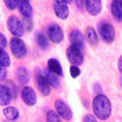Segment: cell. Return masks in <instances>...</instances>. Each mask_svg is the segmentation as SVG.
I'll list each match as a JSON object with an SVG mask.
<instances>
[{"mask_svg": "<svg viewBox=\"0 0 122 122\" xmlns=\"http://www.w3.org/2000/svg\"><path fill=\"white\" fill-rule=\"evenodd\" d=\"M93 111L99 120H107L111 116L110 99L104 94H98L93 99Z\"/></svg>", "mask_w": 122, "mask_h": 122, "instance_id": "cell-1", "label": "cell"}, {"mask_svg": "<svg viewBox=\"0 0 122 122\" xmlns=\"http://www.w3.org/2000/svg\"><path fill=\"white\" fill-rule=\"evenodd\" d=\"M10 49H11V53L16 59H23L27 55V46L23 40L20 38H15V37L11 38V40H10Z\"/></svg>", "mask_w": 122, "mask_h": 122, "instance_id": "cell-2", "label": "cell"}, {"mask_svg": "<svg viewBox=\"0 0 122 122\" xmlns=\"http://www.w3.org/2000/svg\"><path fill=\"white\" fill-rule=\"evenodd\" d=\"M66 56H67V60L70 61V64L72 66H79L83 64V60H84V56H83V50H81L78 48H75V46H68L67 50H66Z\"/></svg>", "mask_w": 122, "mask_h": 122, "instance_id": "cell-3", "label": "cell"}, {"mask_svg": "<svg viewBox=\"0 0 122 122\" xmlns=\"http://www.w3.org/2000/svg\"><path fill=\"white\" fill-rule=\"evenodd\" d=\"M7 28H9V32L11 33L15 38L22 37L23 33H25L23 25L16 16H10L7 18Z\"/></svg>", "mask_w": 122, "mask_h": 122, "instance_id": "cell-4", "label": "cell"}, {"mask_svg": "<svg viewBox=\"0 0 122 122\" xmlns=\"http://www.w3.org/2000/svg\"><path fill=\"white\" fill-rule=\"evenodd\" d=\"M99 33H100L101 39L107 44L112 43L115 40V28L110 23H106V22L100 23L99 25Z\"/></svg>", "mask_w": 122, "mask_h": 122, "instance_id": "cell-5", "label": "cell"}, {"mask_svg": "<svg viewBox=\"0 0 122 122\" xmlns=\"http://www.w3.org/2000/svg\"><path fill=\"white\" fill-rule=\"evenodd\" d=\"M53 7H54V12L55 15L61 18V20H66L70 14V9H68V1L66 0H56L53 3Z\"/></svg>", "mask_w": 122, "mask_h": 122, "instance_id": "cell-6", "label": "cell"}, {"mask_svg": "<svg viewBox=\"0 0 122 122\" xmlns=\"http://www.w3.org/2000/svg\"><path fill=\"white\" fill-rule=\"evenodd\" d=\"M55 111L57 112V115L64 118L65 121H70L71 118H72V110H71V107L65 103V101L57 99L55 101Z\"/></svg>", "mask_w": 122, "mask_h": 122, "instance_id": "cell-7", "label": "cell"}, {"mask_svg": "<svg viewBox=\"0 0 122 122\" xmlns=\"http://www.w3.org/2000/svg\"><path fill=\"white\" fill-rule=\"evenodd\" d=\"M48 37L53 43L57 44L64 39V30L57 23H51L48 27Z\"/></svg>", "mask_w": 122, "mask_h": 122, "instance_id": "cell-8", "label": "cell"}, {"mask_svg": "<svg viewBox=\"0 0 122 122\" xmlns=\"http://www.w3.org/2000/svg\"><path fill=\"white\" fill-rule=\"evenodd\" d=\"M21 97L22 100L25 101V104L28 106H34L37 104V94L33 88L30 87H23L21 90Z\"/></svg>", "mask_w": 122, "mask_h": 122, "instance_id": "cell-9", "label": "cell"}, {"mask_svg": "<svg viewBox=\"0 0 122 122\" xmlns=\"http://www.w3.org/2000/svg\"><path fill=\"white\" fill-rule=\"evenodd\" d=\"M70 42H71V45H72V46L83 50V46H84V38H83L82 33H81L78 29H72V30L70 32Z\"/></svg>", "mask_w": 122, "mask_h": 122, "instance_id": "cell-10", "label": "cell"}, {"mask_svg": "<svg viewBox=\"0 0 122 122\" xmlns=\"http://www.w3.org/2000/svg\"><path fill=\"white\" fill-rule=\"evenodd\" d=\"M37 86H38V89L40 90V93H42L44 97L50 94V89L51 88H50L46 78L44 77V73H42V72L37 73Z\"/></svg>", "mask_w": 122, "mask_h": 122, "instance_id": "cell-11", "label": "cell"}, {"mask_svg": "<svg viewBox=\"0 0 122 122\" xmlns=\"http://www.w3.org/2000/svg\"><path fill=\"white\" fill-rule=\"evenodd\" d=\"M101 6H103V4H101V1H99V0H87L86 4H84L86 10L93 16H97V15L100 14Z\"/></svg>", "mask_w": 122, "mask_h": 122, "instance_id": "cell-12", "label": "cell"}, {"mask_svg": "<svg viewBox=\"0 0 122 122\" xmlns=\"http://www.w3.org/2000/svg\"><path fill=\"white\" fill-rule=\"evenodd\" d=\"M112 17L118 22H122V1L121 0H114L110 5Z\"/></svg>", "mask_w": 122, "mask_h": 122, "instance_id": "cell-13", "label": "cell"}, {"mask_svg": "<svg viewBox=\"0 0 122 122\" xmlns=\"http://www.w3.org/2000/svg\"><path fill=\"white\" fill-rule=\"evenodd\" d=\"M18 9H20L21 15L23 16V18H32L33 9H32V5H30L29 1H27V0H22V1H20Z\"/></svg>", "mask_w": 122, "mask_h": 122, "instance_id": "cell-14", "label": "cell"}, {"mask_svg": "<svg viewBox=\"0 0 122 122\" xmlns=\"http://www.w3.org/2000/svg\"><path fill=\"white\" fill-rule=\"evenodd\" d=\"M16 77H17L18 83L21 84V86H25L26 87V84L28 83V81H29V72L27 71L26 67L20 66L16 70Z\"/></svg>", "mask_w": 122, "mask_h": 122, "instance_id": "cell-15", "label": "cell"}, {"mask_svg": "<svg viewBox=\"0 0 122 122\" xmlns=\"http://www.w3.org/2000/svg\"><path fill=\"white\" fill-rule=\"evenodd\" d=\"M48 71H50L51 73L56 75L57 77L64 75L62 68H61V65H60V62L56 59H49L48 60Z\"/></svg>", "mask_w": 122, "mask_h": 122, "instance_id": "cell-16", "label": "cell"}, {"mask_svg": "<svg viewBox=\"0 0 122 122\" xmlns=\"http://www.w3.org/2000/svg\"><path fill=\"white\" fill-rule=\"evenodd\" d=\"M12 100L11 95H10V92L7 89V87L5 84L0 83V105L6 106L10 104V101Z\"/></svg>", "mask_w": 122, "mask_h": 122, "instance_id": "cell-17", "label": "cell"}, {"mask_svg": "<svg viewBox=\"0 0 122 122\" xmlns=\"http://www.w3.org/2000/svg\"><path fill=\"white\" fill-rule=\"evenodd\" d=\"M3 114H4V116L9 121H15V120H17L20 117V111L16 107H14V106H6V107H4Z\"/></svg>", "mask_w": 122, "mask_h": 122, "instance_id": "cell-18", "label": "cell"}, {"mask_svg": "<svg viewBox=\"0 0 122 122\" xmlns=\"http://www.w3.org/2000/svg\"><path fill=\"white\" fill-rule=\"evenodd\" d=\"M86 38L88 40V43L90 45H97L98 42H99V37H98V33L95 32V29L93 27H88L86 29Z\"/></svg>", "mask_w": 122, "mask_h": 122, "instance_id": "cell-19", "label": "cell"}, {"mask_svg": "<svg viewBox=\"0 0 122 122\" xmlns=\"http://www.w3.org/2000/svg\"><path fill=\"white\" fill-rule=\"evenodd\" d=\"M44 77L46 78V81H48V83H49L50 88H59L60 82H59V78H57V76H56V75L51 73L50 71H48V70H46L45 72H44Z\"/></svg>", "mask_w": 122, "mask_h": 122, "instance_id": "cell-20", "label": "cell"}, {"mask_svg": "<svg viewBox=\"0 0 122 122\" xmlns=\"http://www.w3.org/2000/svg\"><path fill=\"white\" fill-rule=\"evenodd\" d=\"M0 66H3L5 68L10 66V56L5 49H0Z\"/></svg>", "mask_w": 122, "mask_h": 122, "instance_id": "cell-21", "label": "cell"}, {"mask_svg": "<svg viewBox=\"0 0 122 122\" xmlns=\"http://www.w3.org/2000/svg\"><path fill=\"white\" fill-rule=\"evenodd\" d=\"M37 44H38V46L40 48V49H46L48 48V45H49V40H48V38L43 34V33H38L37 34Z\"/></svg>", "mask_w": 122, "mask_h": 122, "instance_id": "cell-22", "label": "cell"}, {"mask_svg": "<svg viewBox=\"0 0 122 122\" xmlns=\"http://www.w3.org/2000/svg\"><path fill=\"white\" fill-rule=\"evenodd\" d=\"M10 92V95H11L12 99H16L17 98V94H18V90H17V86L12 82V81H7L6 84H5Z\"/></svg>", "mask_w": 122, "mask_h": 122, "instance_id": "cell-23", "label": "cell"}, {"mask_svg": "<svg viewBox=\"0 0 122 122\" xmlns=\"http://www.w3.org/2000/svg\"><path fill=\"white\" fill-rule=\"evenodd\" d=\"M46 122H62V121H61V117L57 115L56 111L49 110L46 112Z\"/></svg>", "mask_w": 122, "mask_h": 122, "instance_id": "cell-24", "label": "cell"}, {"mask_svg": "<svg viewBox=\"0 0 122 122\" xmlns=\"http://www.w3.org/2000/svg\"><path fill=\"white\" fill-rule=\"evenodd\" d=\"M20 1L18 0H5V6L9 10H15L16 7H18Z\"/></svg>", "mask_w": 122, "mask_h": 122, "instance_id": "cell-25", "label": "cell"}, {"mask_svg": "<svg viewBox=\"0 0 122 122\" xmlns=\"http://www.w3.org/2000/svg\"><path fill=\"white\" fill-rule=\"evenodd\" d=\"M70 73H71V77L72 78H77L81 75V70H79L78 66H71L70 67Z\"/></svg>", "mask_w": 122, "mask_h": 122, "instance_id": "cell-26", "label": "cell"}, {"mask_svg": "<svg viewBox=\"0 0 122 122\" xmlns=\"http://www.w3.org/2000/svg\"><path fill=\"white\" fill-rule=\"evenodd\" d=\"M22 25H23V28L27 29V30H30L32 27H33V22H32V20H30V18H23Z\"/></svg>", "mask_w": 122, "mask_h": 122, "instance_id": "cell-27", "label": "cell"}, {"mask_svg": "<svg viewBox=\"0 0 122 122\" xmlns=\"http://www.w3.org/2000/svg\"><path fill=\"white\" fill-rule=\"evenodd\" d=\"M6 46H7V39L1 32H0V49H5Z\"/></svg>", "mask_w": 122, "mask_h": 122, "instance_id": "cell-28", "label": "cell"}, {"mask_svg": "<svg viewBox=\"0 0 122 122\" xmlns=\"http://www.w3.org/2000/svg\"><path fill=\"white\" fill-rule=\"evenodd\" d=\"M7 77V71L5 67L3 66H0V81H5Z\"/></svg>", "mask_w": 122, "mask_h": 122, "instance_id": "cell-29", "label": "cell"}, {"mask_svg": "<svg viewBox=\"0 0 122 122\" xmlns=\"http://www.w3.org/2000/svg\"><path fill=\"white\" fill-rule=\"evenodd\" d=\"M83 122H98V120L94 115H86L83 118Z\"/></svg>", "mask_w": 122, "mask_h": 122, "instance_id": "cell-30", "label": "cell"}, {"mask_svg": "<svg viewBox=\"0 0 122 122\" xmlns=\"http://www.w3.org/2000/svg\"><path fill=\"white\" fill-rule=\"evenodd\" d=\"M117 66H118V71H120V73L122 75V55L120 56L118 61H117Z\"/></svg>", "mask_w": 122, "mask_h": 122, "instance_id": "cell-31", "label": "cell"}, {"mask_svg": "<svg viewBox=\"0 0 122 122\" xmlns=\"http://www.w3.org/2000/svg\"><path fill=\"white\" fill-rule=\"evenodd\" d=\"M75 4L78 6V9H79V10H82V9H83V6H84V4H86V1H78V0H77V1H75Z\"/></svg>", "mask_w": 122, "mask_h": 122, "instance_id": "cell-32", "label": "cell"}]
</instances>
